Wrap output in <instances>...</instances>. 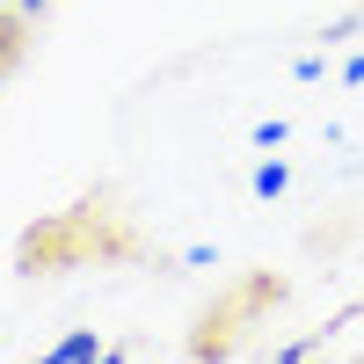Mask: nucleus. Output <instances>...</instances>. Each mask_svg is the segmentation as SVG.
<instances>
[{"label":"nucleus","instance_id":"nucleus-1","mask_svg":"<svg viewBox=\"0 0 364 364\" xmlns=\"http://www.w3.org/2000/svg\"><path fill=\"white\" fill-rule=\"evenodd\" d=\"M102 255H132V233H117L95 204L80 211H51L15 240V262L37 277V269H80V262H102Z\"/></svg>","mask_w":364,"mask_h":364},{"label":"nucleus","instance_id":"nucleus-2","mask_svg":"<svg viewBox=\"0 0 364 364\" xmlns=\"http://www.w3.org/2000/svg\"><path fill=\"white\" fill-rule=\"evenodd\" d=\"M277 299H284V284H277V277H248V284H240V291L226 299V306H211V314L197 321L190 357H197V364H219V357L233 350V336H240V321H248L255 306H277Z\"/></svg>","mask_w":364,"mask_h":364},{"label":"nucleus","instance_id":"nucleus-3","mask_svg":"<svg viewBox=\"0 0 364 364\" xmlns=\"http://www.w3.org/2000/svg\"><path fill=\"white\" fill-rule=\"evenodd\" d=\"M22 51H29V22H15V15H0V80H8V73L22 66Z\"/></svg>","mask_w":364,"mask_h":364},{"label":"nucleus","instance_id":"nucleus-4","mask_svg":"<svg viewBox=\"0 0 364 364\" xmlns=\"http://www.w3.org/2000/svg\"><path fill=\"white\" fill-rule=\"evenodd\" d=\"M102 350H95V336H66V343H58L51 357H37V364H95Z\"/></svg>","mask_w":364,"mask_h":364},{"label":"nucleus","instance_id":"nucleus-5","mask_svg":"<svg viewBox=\"0 0 364 364\" xmlns=\"http://www.w3.org/2000/svg\"><path fill=\"white\" fill-rule=\"evenodd\" d=\"M284 364H306V350H291V357H284Z\"/></svg>","mask_w":364,"mask_h":364},{"label":"nucleus","instance_id":"nucleus-6","mask_svg":"<svg viewBox=\"0 0 364 364\" xmlns=\"http://www.w3.org/2000/svg\"><path fill=\"white\" fill-rule=\"evenodd\" d=\"M95 364H124V357H117V350H109V357H95Z\"/></svg>","mask_w":364,"mask_h":364}]
</instances>
